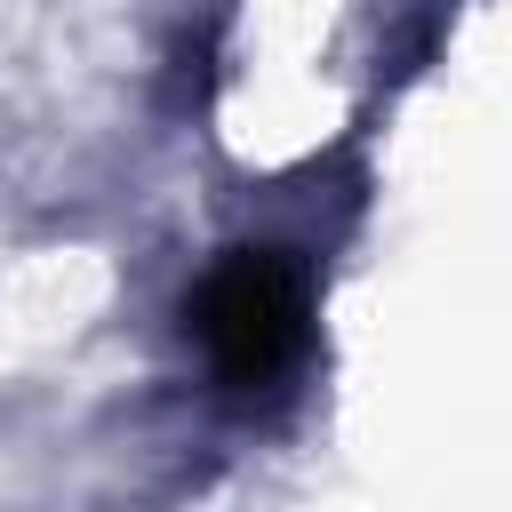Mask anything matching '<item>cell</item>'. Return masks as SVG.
Returning <instances> with one entry per match:
<instances>
[{"label":"cell","mask_w":512,"mask_h":512,"mask_svg":"<svg viewBox=\"0 0 512 512\" xmlns=\"http://www.w3.org/2000/svg\"><path fill=\"white\" fill-rule=\"evenodd\" d=\"M184 328L200 336L208 368L232 392H264L296 368V352L312 336L304 272L280 248H224L208 264V280L184 296Z\"/></svg>","instance_id":"6da1fadb"}]
</instances>
